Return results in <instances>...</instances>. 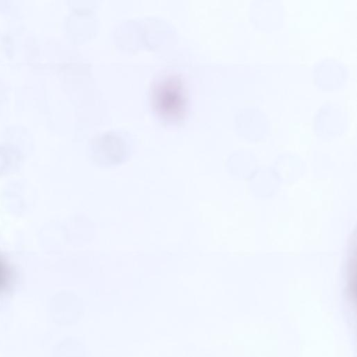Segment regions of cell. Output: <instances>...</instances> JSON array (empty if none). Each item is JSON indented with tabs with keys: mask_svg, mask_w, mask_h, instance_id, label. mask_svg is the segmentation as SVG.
Listing matches in <instances>:
<instances>
[{
	"mask_svg": "<svg viewBox=\"0 0 357 357\" xmlns=\"http://www.w3.org/2000/svg\"><path fill=\"white\" fill-rule=\"evenodd\" d=\"M8 282V274L6 268L0 263V291L3 289Z\"/></svg>",
	"mask_w": 357,
	"mask_h": 357,
	"instance_id": "1",
	"label": "cell"
}]
</instances>
